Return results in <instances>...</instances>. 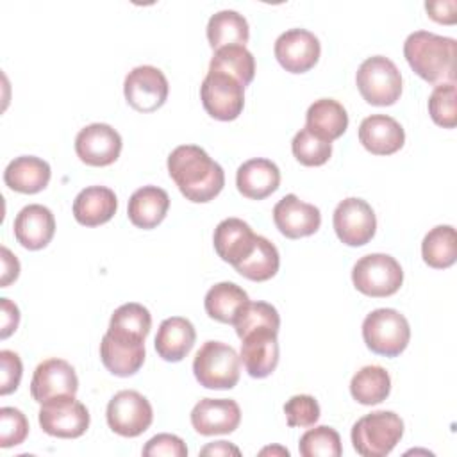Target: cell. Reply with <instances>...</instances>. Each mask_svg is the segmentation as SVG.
Here are the masks:
<instances>
[{
	"instance_id": "obj_36",
	"label": "cell",
	"mask_w": 457,
	"mask_h": 457,
	"mask_svg": "<svg viewBox=\"0 0 457 457\" xmlns=\"http://www.w3.org/2000/svg\"><path fill=\"white\" fill-rule=\"evenodd\" d=\"M236 334L243 339L253 330H275L278 332L280 316L278 311L268 302H246L239 307L232 321Z\"/></svg>"
},
{
	"instance_id": "obj_5",
	"label": "cell",
	"mask_w": 457,
	"mask_h": 457,
	"mask_svg": "<svg viewBox=\"0 0 457 457\" xmlns=\"http://www.w3.org/2000/svg\"><path fill=\"white\" fill-rule=\"evenodd\" d=\"M362 339L373 353L396 357L409 345V321L396 309H375L362 321Z\"/></svg>"
},
{
	"instance_id": "obj_30",
	"label": "cell",
	"mask_w": 457,
	"mask_h": 457,
	"mask_svg": "<svg viewBox=\"0 0 457 457\" xmlns=\"http://www.w3.org/2000/svg\"><path fill=\"white\" fill-rule=\"evenodd\" d=\"M207 41L212 50L230 45H243L250 37L248 21L243 14L232 9L214 12L207 21Z\"/></svg>"
},
{
	"instance_id": "obj_20",
	"label": "cell",
	"mask_w": 457,
	"mask_h": 457,
	"mask_svg": "<svg viewBox=\"0 0 457 457\" xmlns=\"http://www.w3.org/2000/svg\"><path fill=\"white\" fill-rule=\"evenodd\" d=\"M255 237L252 227L239 218H227L220 221L214 228L212 243L216 253L228 264L236 266L245 261L255 246Z\"/></svg>"
},
{
	"instance_id": "obj_42",
	"label": "cell",
	"mask_w": 457,
	"mask_h": 457,
	"mask_svg": "<svg viewBox=\"0 0 457 457\" xmlns=\"http://www.w3.org/2000/svg\"><path fill=\"white\" fill-rule=\"evenodd\" d=\"M145 457H186L187 446L186 443L175 434H157L146 441L143 446Z\"/></svg>"
},
{
	"instance_id": "obj_40",
	"label": "cell",
	"mask_w": 457,
	"mask_h": 457,
	"mask_svg": "<svg viewBox=\"0 0 457 457\" xmlns=\"http://www.w3.org/2000/svg\"><path fill=\"white\" fill-rule=\"evenodd\" d=\"M29 434V421L16 407L0 409V446L11 448L21 445Z\"/></svg>"
},
{
	"instance_id": "obj_16",
	"label": "cell",
	"mask_w": 457,
	"mask_h": 457,
	"mask_svg": "<svg viewBox=\"0 0 457 457\" xmlns=\"http://www.w3.org/2000/svg\"><path fill=\"white\" fill-rule=\"evenodd\" d=\"M273 221L280 234L289 239H298L314 234L321 225L320 209L302 202L296 195H286L273 207Z\"/></svg>"
},
{
	"instance_id": "obj_8",
	"label": "cell",
	"mask_w": 457,
	"mask_h": 457,
	"mask_svg": "<svg viewBox=\"0 0 457 457\" xmlns=\"http://www.w3.org/2000/svg\"><path fill=\"white\" fill-rule=\"evenodd\" d=\"M39 425L54 437H80L89 427V411L73 395H61L41 403Z\"/></svg>"
},
{
	"instance_id": "obj_9",
	"label": "cell",
	"mask_w": 457,
	"mask_h": 457,
	"mask_svg": "<svg viewBox=\"0 0 457 457\" xmlns=\"http://www.w3.org/2000/svg\"><path fill=\"white\" fill-rule=\"evenodd\" d=\"M107 425L112 432L123 437L141 436L154 420L150 402L134 389L116 393L107 403Z\"/></svg>"
},
{
	"instance_id": "obj_25",
	"label": "cell",
	"mask_w": 457,
	"mask_h": 457,
	"mask_svg": "<svg viewBox=\"0 0 457 457\" xmlns=\"http://www.w3.org/2000/svg\"><path fill=\"white\" fill-rule=\"evenodd\" d=\"M118 209V198L105 186H89L73 200V216L84 227H96L109 221Z\"/></svg>"
},
{
	"instance_id": "obj_46",
	"label": "cell",
	"mask_w": 457,
	"mask_h": 457,
	"mask_svg": "<svg viewBox=\"0 0 457 457\" xmlns=\"http://www.w3.org/2000/svg\"><path fill=\"white\" fill-rule=\"evenodd\" d=\"M2 278H0V287H7L12 280L18 278L20 275V262L16 255L11 253L7 246H2Z\"/></svg>"
},
{
	"instance_id": "obj_31",
	"label": "cell",
	"mask_w": 457,
	"mask_h": 457,
	"mask_svg": "<svg viewBox=\"0 0 457 457\" xmlns=\"http://www.w3.org/2000/svg\"><path fill=\"white\" fill-rule=\"evenodd\" d=\"M391 377L389 373L377 364L361 368L350 382V393L353 400L362 405H377L389 396Z\"/></svg>"
},
{
	"instance_id": "obj_34",
	"label": "cell",
	"mask_w": 457,
	"mask_h": 457,
	"mask_svg": "<svg viewBox=\"0 0 457 457\" xmlns=\"http://www.w3.org/2000/svg\"><path fill=\"white\" fill-rule=\"evenodd\" d=\"M209 71H220L234 77L243 86H248L255 75V59L243 45H230L214 50L209 62Z\"/></svg>"
},
{
	"instance_id": "obj_13",
	"label": "cell",
	"mask_w": 457,
	"mask_h": 457,
	"mask_svg": "<svg viewBox=\"0 0 457 457\" xmlns=\"http://www.w3.org/2000/svg\"><path fill=\"white\" fill-rule=\"evenodd\" d=\"M275 57L289 73H305L320 59V39L305 29H289L275 41Z\"/></svg>"
},
{
	"instance_id": "obj_2",
	"label": "cell",
	"mask_w": 457,
	"mask_h": 457,
	"mask_svg": "<svg viewBox=\"0 0 457 457\" xmlns=\"http://www.w3.org/2000/svg\"><path fill=\"white\" fill-rule=\"evenodd\" d=\"M403 55L423 80L432 84L455 80V39L416 30L403 43Z\"/></svg>"
},
{
	"instance_id": "obj_21",
	"label": "cell",
	"mask_w": 457,
	"mask_h": 457,
	"mask_svg": "<svg viewBox=\"0 0 457 457\" xmlns=\"http://www.w3.org/2000/svg\"><path fill=\"white\" fill-rule=\"evenodd\" d=\"M359 141L375 155H391L403 146L405 132L395 118L387 114H371L359 125Z\"/></svg>"
},
{
	"instance_id": "obj_3",
	"label": "cell",
	"mask_w": 457,
	"mask_h": 457,
	"mask_svg": "<svg viewBox=\"0 0 457 457\" xmlns=\"http://www.w3.org/2000/svg\"><path fill=\"white\" fill-rule=\"evenodd\" d=\"M403 421L393 411H373L352 427V443L364 457H386L400 443Z\"/></svg>"
},
{
	"instance_id": "obj_17",
	"label": "cell",
	"mask_w": 457,
	"mask_h": 457,
	"mask_svg": "<svg viewBox=\"0 0 457 457\" xmlns=\"http://www.w3.org/2000/svg\"><path fill=\"white\" fill-rule=\"evenodd\" d=\"M241 409L228 398H204L191 411V425L202 436L230 434L239 427Z\"/></svg>"
},
{
	"instance_id": "obj_44",
	"label": "cell",
	"mask_w": 457,
	"mask_h": 457,
	"mask_svg": "<svg viewBox=\"0 0 457 457\" xmlns=\"http://www.w3.org/2000/svg\"><path fill=\"white\" fill-rule=\"evenodd\" d=\"M0 311H2V328H0V337L5 339L9 337L20 323V311L16 303H12L9 298L0 300Z\"/></svg>"
},
{
	"instance_id": "obj_28",
	"label": "cell",
	"mask_w": 457,
	"mask_h": 457,
	"mask_svg": "<svg viewBox=\"0 0 457 457\" xmlns=\"http://www.w3.org/2000/svg\"><path fill=\"white\" fill-rule=\"evenodd\" d=\"M100 359L112 375L130 377L145 362V343L120 341L105 332L100 343Z\"/></svg>"
},
{
	"instance_id": "obj_26",
	"label": "cell",
	"mask_w": 457,
	"mask_h": 457,
	"mask_svg": "<svg viewBox=\"0 0 457 457\" xmlns=\"http://www.w3.org/2000/svg\"><path fill=\"white\" fill-rule=\"evenodd\" d=\"M170 209V196L164 189L157 186H143L132 193L129 198L127 214L132 225L139 228L157 227Z\"/></svg>"
},
{
	"instance_id": "obj_39",
	"label": "cell",
	"mask_w": 457,
	"mask_h": 457,
	"mask_svg": "<svg viewBox=\"0 0 457 457\" xmlns=\"http://www.w3.org/2000/svg\"><path fill=\"white\" fill-rule=\"evenodd\" d=\"M455 84L443 82L437 84L428 96V114L439 127L453 129L457 123V109H455Z\"/></svg>"
},
{
	"instance_id": "obj_45",
	"label": "cell",
	"mask_w": 457,
	"mask_h": 457,
	"mask_svg": "<svg viewBox=\"0 0 457 457\" xmlns=\"http://www.w3.org/2000/svg\"><path fill=\"white\" fill-rule=\"evenodd\" d=\"M425 9L428 16L439 23H453L455 21V2L446 0V2H427Z\"/></svg>"
},
{
	"instance_id": "obj_12",
	"label": "cell",
	"mask_w": 457,
	"mask_h": 457,
	"mask_svg": "<svg viewBox=\"0 0 457 457\" xmlns=\"http://www.w3.org/2000/svg\"><path fill=\"white\" fill-rule=\"evenodd\" d=\"M334 230L348 246H362L375 236L377 218L371 205L362 198H345L334 211Z\"/></svg>"
},
{
	"instance_id": "obj_19",
	"label": "cell",
	"mask_w": 457,
	"mask_h": 457,
	"mask_svg": "<svg viewBox=\"0 0 457 457\" xmlns=\"http://www.w3.org/2000/svg\"><path fill=\"white\" fill-rule=\"evenodd\" d=\"M16 241L29 250L45 248L55 232V218L52 211L41 204L25 205L12 223Z\"/></svg>"
},
{
	"instance_id": "obj_23",
	"label": "cell",
	"mask_w": 457,
	"mask_h": 457,
	"mask_svg": "<svg viewBox=\"0 0 457 457\" xmlns=\"http://www.w3.org/2000/svg\"><path fill=\"white\" fill-rule=\"evenodd\" d=\"M196 341V332L193 323L182 316L166 318L155 336V352L161 359L168 362L182 361L193 348Z\"/></svg>"
},
{
	"instance_id": "obj_14",
	"label": "cell",
	"mask_w": 457,
	"mask_h": 457,
	"mask_svg": "<svg viewBox=\"0 0 457 457\" xmlns=\"http://www.w3.org/2000/svg\"><path fill=\"white\" fill-rule=\"evenodd\" d=\"M121 136L107 123H91L79 130L75 152L89 166H109L121 152Z\"/></svg>"
},
{
	"instance_id": "obj_41",
	"label": "cell",
	"mask_w": 457,
	"mask_h": 457,
	"mask_svg": "<svg viewBox=\"0 0 457 457\" xmlns=\"http://www.w3.org/2000/svg\"><path fill=\"white\" fill-rule=\"evenodd\" d=\"M289 427H312L320 420V403L311 395H295L284 405Z\"/></svg>"
},
{
	"instance_id": "obj_38",
	"label": "cell",
	"mask_w": 457,
	"mask_h": 457,
	"mask_svg": "<svg viewBox=\"0 0 457 457\" xmlns=\"http://www.w3.org/2000/svg\"><path fill=\"white\" fill-rule=\"evenodd\" d=\"M291 150L296 161L303 166H321L332 154V143L318 137L307 127L298 130L291 141Z\"/></svg>"
},
{
	"instance_id": "obj_4",
	"label": "cell",
	"mask_w": 457,
	"mask_h": 457,
	"mask_svg": "<svg viewBox=\"0 0 457 457\" xmlns=\"http://www.w3.org/2000/svg\"><path fill=\"white\" fill-rule=\"evenodd\" d=\"M193 373L207 389H232L241 373L237 352L221 341H205L193 359Z\"/></svg>"
},
{
	"instance_id": "obj_47",
	"label": "cell",
	"mask_w": 457,
	"mask_h": 457,
	"mask_svg": "<svg viewBox=\"0 0 457 457\" xmlns=\"http://www.w3.org/2000/svg\"><path fill=\"white\" fill-rule=\"evenodd\" d=\"M200 453H202V455H212V457H214V455H236V457L241 455L239 448L234 446V445H230V443H227V441H214V443L204 446V448L200 450Z\"/></svg>"
},
{
	"instance_id": "obj_22",
	"label": "cell",
	"mask_w": 457,
	"mask_h": 457,
	"mask_svg": "<svg viewBox=\"0 0 457 457\" xmlns=\"http://www.w3.org/2000/svg\"><path fill=\"white\" fill-rule=\"evenodd\" d=\"M280 184L278 166L262 157L245 161L236 173V186L239 193L250 200H262L275 193Z\"/></svg>"
},
{
	"instance_id": "obj_32",
	"label": "cell",
	"mask_w": 457,
	"mask_h": 457,
	"mask_svg": "<svg viewBox=\"0 0 457 457\" xmlns=\"http://www.w3.org/2000/svg\"><path fill=\"white\" fill-rule=\"evenodd\" d=\"M278 266H280V255L277 246L264 236H257L255 246L250 252V255L239 264H236L234 268L239 275H243L248 280L264 282L275 277V273L278 271Z\"/></svg>"
},
{
	"instance_id": "obj_6",
	"label": "cell",
	"mask_w": 457,
	"mask_h": 457,
	"mask_svg": "<svg viewBox=\"0 0 457 457\" xmlns=\"http://www.w3.org/2000/svg\"><path fill=\"white\" fill-rule=\"evenodd\" d=\"M355 82L362 98L371 105H393L402 95V75L396 64L384 55L364 59Z\"/></svg>"
},
{
	"instance_id": "obj_37",
	"label": "cell",
	"mask_w": 457,
	"mask_h": 457,
	"mask_svg": "<svg viewBox=\"0 0 457 457\" xmlns=\"http://www.w3.org/2000/svg\"><path fill=\"white\" fill-rule=\"evenodd\" d=\"M298 450L303 457H339L343 453L339 434L327 425L307 430L300 437Z\"/></svg>"
},
{
	"instance_id": "obj_11",
	"label": "cell",
	"mask_w": 457,
	"mask_h": 457,
	"mask_svg": "<svg viewBox=\"0 0 457 457\" xmlns=\"http://www.w3.org/2000/svg\"><path fill=\"white\" fill-rule=\"evenodd\" d=\"M168 89L170 86L164 73L150 64L136 66L123 82L127 104L139 112L157 111L166 102Z\"/></svg>"
},
{
	"instance_id": "obj_24",
	"label": "cell",
	"mask_w": 457,
	"mask_h": 457,
	"mask_svg": "<svg viewBox=\"0 0 457 457\" xmlns=\"http://www.w3.org/2000/svg\"><path fill=\"white\" fill-rule=\"evenodd\" d=\"M50 175L52 171L46 161L36 155H20L7 164L4 182L12 191L34 195L48 186Z\"/></svg>"
},
{
	"instance_id": "obj_18",
	"label": "cell",
	"mask_w": 457,
	"mask_h": 457,
	"mask_svg": "<svg viewBox=\"0 0 457 457\" xmlns=\"http://www.w3.org/2000/svg\"><path fill=\"white\" fill-rule=\"evenodd\" d=\"M275 330H253L241 341L239 359L246 373L253 378L271 375L278 364V341Z\"/></svg>"
},
{
	"instance_id": "obj_7",
	"label": "cell",
	"mask_w": 457,
	"mask_h": 457,
	"mask_svg": "<svg viewBox=\"0 0 457 457\" xmlns=\"http://www.w3.org/2000/svg\"><path fill=\"white\" fill-rule=\"evenodd\" d=\"M352 282L366 296H391L400 289L403 271L395 257L387 253H368L353 264Z\"/></svg>"
},
{
	"instance_id": "obj_29",
	"label": "cell",
	"mask_w": 457,
	"mask_h": 457,
	"mask_svg": "<svg viewBox=\"0 0 457 457\" xmlns=\"http://www.w3.org/2000/svg\"><path fill=\"white\" fill-rule=\"evenodd\" d=\"M152 328L150 311L136 302L120 305L109 321L107 334L127 343H145Z\"/></svg>"
},
{
	"instance_id": "obj_33",
	"label": "cell",
	"mask_w": 457,
	"mask_h": 457,
	"mask_svg": "<svg viewBox=\"0 0 457 457\" xmlns=\"http://www.w3.org/2000/svg\"><path fill=\"white\" fill-rule=\"evenodd\" d=\"M248 302V295L234 282L214 284L204 300L205 312L221 323H232L239 307Z\"/></svg>"
},
{
	"instance_id": "obj_15",
	"label": "cell",
	"mask_w": 457,
	"mask_h": 457,
	"mask_svg": "<svg viewBox=\"0 0 457 457\" xmlns=\"http://www.w3.org/2000/svg\"><path fill=\"white\" fill-rule=\"evenodd\" d=\"M77 389L79 378L73 366L57 357L39 362L30 380V395L39 403L61 395L75 396Z\"/></svg>"
},
{
	"instance_id": "obj_10",
	"label": "cell",
	"mask_w": 457,
	"mask_h": 457,
	"mask_svg": "<svg viewBox=\"0 0 457 457\" xmlns=\"http://www.w3.org/2000/svg\"><path fill=\"white\" fill-rule=\"evenodd\" d=\"M200 98L209 116L232 121L245 105V86L234 77L220 71H209L200 86Z\"/></svg>"
},
{
	"instance_id": "obj_43",
	"label": "cell",
	"mask_w": 457,
	"mask_h": 457,
	"mask_svg": "<svg viewBox=\"0 0 457 457\" xmlns=\"http://www.w3.org/2000/svg\"><path fill=\"white\" fill-rule=\"evenodd\" d=\"M0 366H2V386H0V395H9L18 389L21 373H23V364L21 359L16 352L12 350H2L0 352Z\"/></svg>"
},
{
	"instance_id": "obj_35",
	"label": "cell",
	"mask_w": 457,
	"mask_h": 457,
	"mask_svg": "<svg viewBox=\"0 0 457 457\" xmlns=\"http://www.w3.org/2000/svg\"><path fill=\"white\" fill-rule=\"evenodd\" d=\"M423 261L436 270L448 268L457 259V236L452 225H437L427 232L421 243Z\"/></svg>"
},
{
	"instance_id": "obj_48",
	"label": "cell",
	"mask_w": 457,
	"mask_h": 457,
	"mask_svg": "<svg viewBox=\"0 0 457 457\" xmlns=\"http://www.w3.org/2000/svg\"><path fill=\"white\" fill-rule=\"evenodd\" d=\"M266 453H280V455H289V452L286 448H280V446H273V448H264L261 450V455H266Z\"/></svg>"
},
{
	"instance_id": "obj_27",
	"label": "cell",
	"mask_w": 457,
	"mask_h": 457,
	"mask_svg": "<svg viewBox=\"0 0 457 457\" xmlns=\"http://www.w3.org/2000/svg\"><path fill=\"white\" fill-rule=\"evenodd\" d=\"M305 127L318 137L332 143L341 137L348 127L346 109L334 98H320L309 105Z\"/></svg>"
},
{
	"instance_id": "obj_1",
	"label": "cell",
	"mask_w": 457,
	"mask_h": 457,
	"mask_svg": "<svg viewBox=\"0 0 457 457\" xmlns=\"http://www.w3.org/2000/svg\"><path fill=\"white\" fill-rule=\"evenodd\" d=\"M168 173L179 191L195 204L211 202L225 186L223 168L196 145H180L168 155Z\"/></svg>"
}]
</instances>
